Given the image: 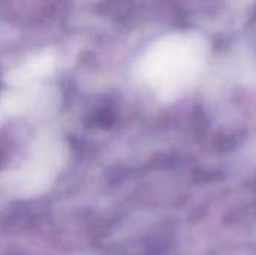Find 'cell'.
Masks as SVG:
<instances>
[{"instance_id":"cell-1","label":"cell","mask_w":256,"mask_h":255,"mask_svg":"<svg viewBox=\"0 0 256 255\" xmlns=\"http://www.w3.org/2000/svg\"><path fill=\"white\" fill-rule=\"evenodd\" d=\"M66 146L52 134L40 135L22 165L6 174L4 185L21 197L40 195L50 189L66 162Z\"/></svg>"},{"instance_id":"cell-2","label":"cell","mask_w":256,"mask_h":255,"mask_svg":"<svg viewBox=\"0 0 256 255\" xmlns=\"http://www.w3.org/2000/svg\"><path fill=\"white\" fill-rule=\"evenodd\" d=\"M201 57V44L194 38H172L164 42L148 57L147 75L154 83H168L182 78L196 66Z\"/></svg>"},{"instance_id":"cell-3","label":"cell","mask_w":256,"mask_h":255,"mask_svg":"<svg viewBox=\"0 0 256 255\" xmlns=\"http://www.w3.org/2000/svg\"><path fill=\"white\" fill-rule=\"evenodd\" d=\"M50 63H51L50 60H36V63H33V65L22 66L20 71H16L15 74L10 75V83L22 84L33 78H38L39 75H42L44 72H46L50 69Z\"/></svg>"},{"instance_id":"cell-4","label":"cell","mask_w":256,"mask_h":255,"mask_svg":"<svg viewBox=\"0 0 256 255\" xmlns=\"http://www.w3.org/2000/svg\"><path fill=\"white\" fill-rule=\"evenodd\" d=\"M3 117H4V116H3V114H2V111H0V120H2Z\"/></svg>"}]
</instances>
